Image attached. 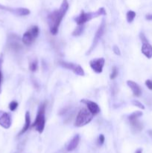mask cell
<instances>
[{"instance_id":"cell-1","label":"cell","mask_w":152,"mask_h":153,"mask_svg":"<svg viewBox=\"0 0 152 153\" xmlns=\"http://www.w3.org/2000/svg\"><path fill=\"white\" fill-rule=\"evenodd\" d=\"M69 8V3L67 0H63L61 7L58 10L52 11L48 15L47 21L51 34L55 35L58 34L61 22H62L64 16L66 13Z\"/></svg>"},{"instance_id":"cell-2","label":"cell","mask_w":152,"mask_h":153,"mask_svg":"<svg viewBox=\"0 0 152 153\" xmlns=\"http://www.w3.org/2000/svg\"><path fill=\"white\" fill-rule=\"evenodd\" d=\"M46 102H43L40 105L35 121L32 124V128H35L36 131H38L40 134L43 133L45 128V126H46Z\"/></svg>"},{"instance_id":"cell-3","label":"cell","mask_w":152,"mask_h":153,"mask_svg":"<svg viewBox=\"0 0 152 153\" xmlns=\"http://www.w3.org/2000/svg\"><path fill=\"white\" fill-rule=\"evenodd\" d=\"M106 10L104 7H100L98 10L95 12H88L86 13L83 10H82L81 13L75 19L76 23L78 25H83L86 22L94 19V18L98 17L100 16H105Z\"/></svg>"},{"instance_id":"cell-4","label":"cell","mask_w":152,"mask_h":153,"mask_svg":"<svg viewBox=\"0 0 152 153\" xmlns=\"http://www.w3.org/2000/svg\"><path fill=\"white\" fill-rule=\"evenodd\" d=\"M94 115L86 108H82L79 111L76 117L75 126L76 127H82L87 125L93 119Z\"/></svg>"},{"instance_id":"cell-5","label":"cell","mask_w":152,"mask_h":153,"mask_svg":"<svg viewBox=\"0 0 152 153\" xmlns=\"http://www.w3.org/2000/svg\"><path fill=\"white\" fill-rule=\"evenodd\" d=\"M40 30L37 25L31 26L26 32L24 33L22 38V42L26 46H30L34 43L35 39L38 37Z\"/></svg>"},{"instance_id":"cell-6","label":"cell","mask_w":152,"mask_h":153,"mask_svg":"<svg viewBox=\"0 0 152 153\" xmlns=\"http://www.w3.org/2000/svg\"><path fill=\"white\" fill-rule=\"evenodd\" d=\"M142 116V112L135 111L133 114H131L129 116V117H128L130 124H131V128H132V129L134 130V132H140V131L142 130V123L139 120V118Z\"/></svg>"},{"instance_id":"cell-7","label":"cell","mask_w":152,"mask_h":153,"mask_svg":"<svg viewBox=\"0 0 152 153\" xmlns=\"http://www.w3.org/2000/svg\"><path fill=\"white\" fill-rule=\"evenodd\" d=\"M105 28H106V22H105V20L103 19L102 21H101V25H99L96 33H95V36H94L93 41H92V45H91L90 49H89V51H88L87 53H86L87 55H89V54L92 52V50L95 49V46H97V44L98 43L99 40H101V38L103 37V35H104V31H105Z\"/></svg>"},{"instance_id":"cell-8","label":"cell","mask_w":152,"mask_h":153,"mask_svg":"<svg viewBox=\"0 0 152 153\" xmlns=\"http://www.w3.org/2000/svg\"><path fill=\"white\" fill-rule=\"evenodd\" d=\"M7 46L9 49L14 52H19L22 49L20 38L15 34H10L7 39Z\"/></svg>"},{"instance_id":"cell-9","label":"cell","mask_w":152,"mask_h":153,"mask_svg":"<svg viewBox=\"0 0 152 153\" xmlns=\"http://www.w3.org/2000/svg\"><path fill=\"white\" fill-rule=\"evenodd\" d=\"M59 64L61 67H63V68L72 70L73 73H75L77 76H83L85 75L83 69L82 68L80 65H78V64H73V63L69 62H66V61H60Z\"/></svg>"},{"instance_id":"cell-10","label":"cell","mask_w":152,"mask_h":153,"mask_svg":"<svg viewBox=\"0 0 152 153\" xmlns=\"http://www.w3.org/2000/svg\"><path fill=\"white\" fill-rule=\"evenodd\" d=\"M104 64H105V60L104 58H96L89 61V66L92 70L96 73H102Z\"/></svg>"},{"instance_id":"cell-11","label":"cell","mask_w":152,"mask_h":153,"mask_svg":"<svg viewBox=\"0 0 152 153\" xmlns=\"http://www.w3.org/2000/svg\"><path fill=\"white\" fill-rule=\"evenodd\" d=\"M0 126L5 129H8L11 126L10 115L3 111H0Z\"/></svg>"},{"instance_id":"cell-12","label":"cell","mask_w":152,"mask_h":153,"mask_svg":"<svg viewBox=\"0 0 152 153\" xmlns=\"http://www.w3.org/2000/svg\"><path fill=\"white\" fill-rule=\"evenodd\" d=\"M80 102L86 105L88 110H89L93 115L98 114L100 112V111H101L98 105L97 104V103H95V102H92L89 100H80Z\"/></svg>"},{"instance_id":"cell-13","label":"cell","mask_w":152,"mask_h":153,"mask_svg":"<svg viewBox=\"0 0 152 153\" xmlns=\"http://www.w3.org/2000/svg\"><path fill=\"white\" fill-rule=\"evenodd\" d=\"M127 85H128V87H129V88H131V91H132L134 96H135V97H139L141 96L142 90L138 84L136 83L134 81L128 80V82H127Z\"/></svg>"},{"instance_id":"cell-14","label":"cell","mask_w":152,"mask_h":153,"mask_svg":"<svg viewBox=\"0 0 152 153\" xmlns=\"http://www.w3.org/2000/svg\"><path fill=\"white\" fill-rule=\"evenodd\" d=\"M142 53L145 55L147 58L151 59L152 58V46L149 43V42H145L142 43Z\"/></svg>"},{"instance_id":"cell-15","label":"cell","mask_w":152,"mask_h":153,"mask_svg":"<svg viewBox=\"0 0 152 153\" xmlns=\"http://www.w3.org/2000/svg\"><path fill=\"white\" fill-rule=\"evenodd\" d=\"M80 135L79 134H76L73 137V138L72 139L71 141L69 143L68 146H67V151L69 152H71V151H73L74 149H75L77 148V145H78L79 142H80Z\"/></svg>"},{"instance_id":"cell-16","label":"cell","mask_w":152,"mask_h":153,"mask_svg":"<svg viewBox=\"0 0 152 153\" xmlns=\"http://www.w3.org/2000/svg\"><path fill=\"white\" fill-rule=\"evenodd\" d=\"M30 124H31V118H30V113L29 111L25 112V125H24L23 128H22V130L20 131V132L19 133V136L22 135L24 133L26 132L28 130L30 127Z\"/></svg>"},{"instance_id":"cell-17","label":"cell","mask_w":152,"mask_h":153,"mask_svg":"<svg viewBox=\"0 0 152 153\" xmlns=\"http://www.w3.org/2000/svg\"><path fill=\"white\" fill-rule=\"evenodd\" d=\"M30 14V10L25 7H17V15L16 16H27Z\"/></svg>"},{"instance_id":"cell-18","label":"cell","mask_w":152,"mask_h":153,"mask_svg":"<svg viewBox=\"0 0 152 153\" xmlns=\"http://www.w3.org/2000/svg\"><path fill=\"white\" fill-rule=\"evenodd\" d=\"M136 15H137L136 12L133 11V10H129V11H128V12H127V13H126L127 21H128L129 23L132 22L133 21H134V19H135Z\"/></svg>"},{"instance_id":"cell-19","label":"cell","mask_w":152,"mask_h":153,"mask_svg":"<svg viewBox=\"0 0 152 153\" xmlns=\"http://www.w3.org/2000/svg\"><path fill=\"white\" fill-rule=\"evenodd\" d=\"M2 64L3 55L0 54V94L1 93V83H2Z\"/></svg>"},{"instance_id":"cell-20","label":"cell","mask_w":152,"mask_h":153,"mask_svg":"<svg viewBox=\"0 0 152 153\" xmlns=\"http://www.w3.org/2000/svg\"><path fill=\"white\" fill-rule=\"evenodd\" d=\"M29 69L31 72H36L38 69V62H37V60H33L29 64Z\"/></svg>"},{"instance_id":"cell-21","label":"cell","mask_w":152,"mask_h":153,"mask_svg":"<svg viewBox=\"0 0 152 153\" xmlns=\"http://www.w3.org/2000/svg\"><path fill=\"white\" fill-rule=\"evenodd\" d=\"M83 25H78L77 28H75V29L74 31L72 32V35L75 36V37H77V36H80V34H82V32H83Z\"/></svg>"},{"instance_id":"cell-22","label":"cell","mask_w":152,"mask_h":153,"mask_svg":"<svg viewBox=\"0 0 152 153\" xmlns=\"http://www.w3.org/2000/svg\"><path fill=\"white\" fill-rule=\"evenodd\" d=\"M18 107V102L16 101H12L10 102V103L9 104V109H10L11 111H14Z\"/></svg>"},{"instance_id":"cell-23","label":"cell","mask_w":152,"mask_h":153,"mask_svg":"<svg viewBox=\"0 0 152 153\" xmlns=\"http://www.w3.org/2000/svg\"><path fill=\"white\" fill-rule=\"evenodd\" d=\"M118 69L116 68V67H113V69H112V73L110 76V79H115L116 78V76H118Z\"/></svg>"},{"instance_id":"cell-24","label":"cell","mask_w":152,"mask_h":153,"mask_svg":"<svg viewBox=\"0 0 152 153\" xmlns=\"http://www.w3.org/2000/svg\"><path fill=\"white\" fill-rule=\"evenodd\" d=\"M132 104L134 105V106H137V107L139 108L142 109V110L145 109V106L143 105V104H142V103L140 102L139 101H138V100H133Z\"/></svg>"},{"instance_id":"cell-25","label":"cell","mask_w":152,"mask_h":153,"mask_svg":"<svg viewBox=\"0 0 152 153\" xmlns=\"http://www.w3.org/2000/svg\"><path fill=\"white\" fill-rule=\"evenodd\" d=\"M104 140H105V137H104V136L103 135V134H100L98 139V144L99 145V146H101V145H102L103 143H104Z\"/></svg>"},{"instance_id":"cell-26","label":"cell","mask_w":152,"mask_h":153,"mask_svg":"<svg viewBox=\"0 0 152 153\" xmlns=\"http://www.w3.org/2000/svg\"><path fill=\"white\" fill-rule=\"evenodd\" d=\"M113 51L116 55H121V51L119 49V48L117 46H113Z\"/></svg>"},{"instance_id":"cell-27","label":"cell","mask_w":152,"mask_h":153,"mask_svg":"<svg viewBox=\"0 0 152 153\" xmlns=\"http://www.w3.org/2000/svg\"><path fill=\"white\" fill-rule=\"evenodd\" d=\"M23 147H24V143H21L20 144H19L17 149H16V151L14 153H22V150H23Z\"/></svg>"},{"instance_id":"cell-28","label":"cell","mask_w":152,"mask_h":153,"mask_svg":"<svg viewBox=\"0 0 152 153\" xmlns=\"http://www.w3.org/2000/svg\"><path fill=\"white\" fill-rule=\"evenodd\" d=\"M145 85L147 86V88H148L149 90L152 91V81L150 80V79H148V80L145 81Z\"/></svg>"},{"instance_id":"cell-29","label":"cell","mask_w":152,"mask_h":153,"mask_svg":"<svg viewBox=\"0 0 152 153\" xmlns=\"http://www.w3.org/2000/svg\"><path fill=\"white\" fill-rule=\"evenodd\" d=\"M139 37H140V40H141L142 43H145V42L148 41V39L146 38V37L145 36V34H143V33H141V34H139Z\"/></svg>"},{"instance_id":"cell-30","label":"cell","mask_w":152,"mask_h":153,"mask_svg":"<svg viewBox=\"0 0 152 153\" xmlns=\"http://www.w3.org/2000/svg\"><path fill=\"white\" fill-rule=\"evenodd\" d=\"M145 19H147V20L152 21V14H151V13H149V14L146 15V16H145Z\"/></svg>"},{"instance_id":"cell-31","label":"cell","mask_w":152,"mask_h":153,"mask_svg":"<svg viewBox=\"0 0 152 153\" xmlns=\"http://www.w3.org/2000/svg\"><path fill=\"white\" fill-rule=\"evenodd\" d=\"M142 149H138V150L136 151L135 153H142Z\"/></svg>"}]
</instances>
